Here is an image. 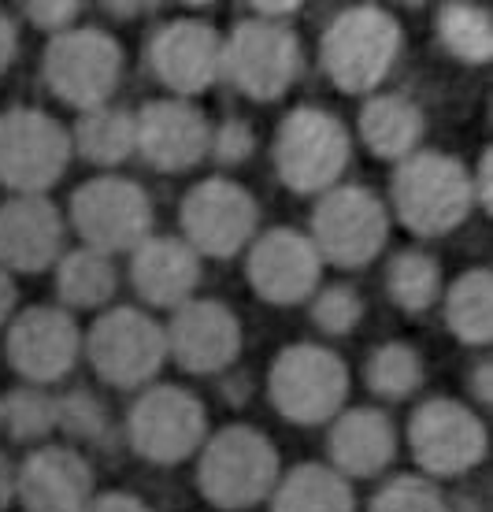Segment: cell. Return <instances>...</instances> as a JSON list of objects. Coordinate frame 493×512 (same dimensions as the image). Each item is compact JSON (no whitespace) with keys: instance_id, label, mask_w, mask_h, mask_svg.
I'll use <instances>...</instances> for the list:
<instances>
[{"instance_id":"1","label":"cell","mask_w":493,"mask_h":512,"mask_svg":"<svg viewBox=\"0 0 493 512\" xmlns=\"http://www.w3.org/2000/svg\"><path fill=\"white\" fill-rule=\"evenodd\" d=\"M393 212L419 238L456 231L475 205L471 171L456 156L412 153L393 171Z\"/></svg>"},{"instance_id":"2","label":"cell","mask_w":493,"mask_h":512,"mask_svg":"<svg viewBox=\"0 0 493 512\" xmlns=\"http://www.w3.org/2000/svg\"><path fill=\"white\" fill-rule=\"evenodd\" d=\"M401 52V23L379 4L342 8L319 41V60L342 93H371Z\"/></svg>"},{"instance_id":"3","label":"cell","mask_w":493,"mask_h":512,"mask_svg":"<svg viewBox=\"0 0 493 512\" xmlns=\"http://www.w3.org/2000/svg\"><path fill=\"white\" fill-rule=\"evenodd\" d=\"M197 483L204 498L219 509H249L279 483V449L256 427H223L204 442Z\"/></svg>"},{"instance_id":"4","label":"cell","mask_w":493,"mask_h":512,"mask_svg":"<svg viewBox=\"0 0 493 512\" xmlns=\"http://www.w3.org/2000/svg\"><path fill=\"white\" fill-rule=\"evenodd\" d=\"M353 138L338 116L316 104H297L286 112L271 145L275 171L293 193H327L338 186L342 171L349 167Z\"/></svg>"},{"instance_id":"5","label":"cell","mask_w":493,"mask_h":512,"mask_svg":"<svg viewBox=\"0 0 493 512\" xmlns=\"http://www.w3.org/2000/svg\"><path fill=\"white\" fill-rule=\"evenodd\" d=\"M123 78V45L97 26H71L45 45V82L64 104L93 112L112 101Z\"/></svg>"},{"instance_id":"6","label":"cell","mask_w":493,"mask_h":512,"mask_svg":"<svg viewBox=\"0 0 493 512\" xmlns=\"http://www.w3.org/2000/svg\"><path fill=\"white\" fill-rule=\"evenodd\" d=\"M223 75L249 101H279L301 78V38L275 19H241L223 38Z\"/></svg>"},{"instance_id":"7","label":"cell","mask_w":493,"mask_h":512,"mask_svg":"<svg viewBox=\"0 0 493 512\" xmlns=\"http://www.w3.org/2000/svg\"><path fill=\"white\" fill-rule=\"evenodd\" d=\"M349 394V372L338 353L316 342L286 346L271 364L267 397L293 423H327Z\"/></svg>"},{"instance_id":"8","label":"cell","mask_w":493,"mask_h":512,"mask_svg":"<svg viewBox=\"0 0 493 512\" xmlns=\"http://www.w3.org/2000/svg\"><path fill=\"white\" fill-rule=\"evenodd\" d=\"M390 238V212L367 186H330L312 216V245L334 268H364Z\"/></svg>"},{"instance_id":"9","label":"cell","mask_w":493,"mask_h":512,"mask_svg":"<svg viewBox=\"0 0 493 512\" xmlns=\"http://www.w3.org/2000/svg\"><path fill=\"white\" fill-rule=\"evenodd\" d=\"M71 134L41 108L0 112V182L15 193H45L71 164Z\"/></svg>"},{"instance_id":"10","label":"cell","mask_w":493,"mask_h":512,"mask_svg":"<svg viewBox=\"0 0 493 512\" xmlns=\"http://www.w3.org/2000/svg\"><path fill=\"white\" fill-rule=\"evenodd\" d=\"M71 223L86 249L112 256L134 253L152 231V201L138 182L101 175L71 197Z\"/></svg>"},{"instance_id":"11","label":"cell","mask_w":493,"mask_h":512,"mask_svg":"<svg viewBox=\"0 0 493 512\" xmlns=\"http://www.w3.org/2000/svg\"><path fill=\"white\" fill-rule=\"evenodd\" d=\"M86 357L108 386H145L167 360V334L141 308H108L86 338Z\"/></svg>"},{"instance_id":"12","label":"cell","mask_w":493,"mask_h":512,"mask_svg":"<svg viewBox=\"0 0 493 512\" xmlns=\"http://www.w3.org/2000/svg\"><path fill=\"white\" fill-rule=\"evenodd\" d=\"M182 242L197 256L227 260L238 249L253 242L256 234V208L253 193L230 179H204L182 197Z\"/></svg>"},{"instance_id":"13","label":"cell","mask_w":493,"mask_h":512,"mask_svg":"<svg viewBox=\"0 0 493 512\" xmlns=\"http://www.w3.org/2000/svg\"><path fill=\"white\" fill-rule=\"evenodd\" d=\"M130 446L152 464H178L204 446L208 412L182 386H156L138 397L127 420Z\"/></svg>"},{"instance_id":"14","label":"cell","mask_w":493,"mask_h":512,"mask_svg":"<svg viewBox=\"0 0 493 512\" xmlns=\"http://www.w3.org/2000/svg\"><path fill=\"white\" fill-rule=\"evenodd\" d=\"M145 60L167 90L190 101L223 75V34L208 19H175L152 34Z\"/></svg>"},{"instance_id":"15","label":"cell","mask_w":493,"mask_h":512,"mask_svg":"<svg viewBox=\"0 0 493 512\" xmlns=\"http://www.w3.org/2000/svg\"><path fill=\"white\" fill-rule=\"evenodd\" d=\"M408 442L430 475H464L486 457V427L460 401H423L412 412Z\"/></svg>"},{"instance_id":"16","label":"cell","mask_w":493,"mask_h":512,"mask_svg":"<svg viewBox=\"0 0 493 512\" xmlns=\"http://www.w3.org/2000/svg\"><path fill=\"white\" fill-rule=\"evenodd\" d=\"M134 127H138V153L145 156V164L164 171V175L190 171L212 149L208 116L193 101H182V97L141 104L134 112Z\"/></svg>"},{"instance_id":"17","label":"cell","mask_w":493,"mask_h":512,"mask_svg":"<svg viewBox=\"0 0 493 512\" xmlns=\"http://www.w3.org/2000/svg\"><path fill=\"white\" fill-rule=\"evenodd\" d=\"M82 353V331L67 308L34 305L8 327V360L30 383H56L75 368Z\"/></svg>"},{"instance_id":"18","label":"cell","mask_w":493,"mask_h":512,"mask_svg":"<svg viewBox=\"0 0 493 512\" xmlns=\"http://www.w3.org/2000/svg\"><path fill=\"white\" fill-rule=\"evenodd\" d=\"M167 357H175L186 372L212 375L230 368L241 353V323L223 301L197 297L175 308L167 327Z\"/></svg>"},{"instance_id":"19","label":"cell","mask_w":493,"mask_h":512,"mask_svg":"<svg viewBox=\"0 0 493 512\" xmlns=\"http://www.w3.org/2000/svg\"><path fill=\"white\" fill-rule=\"evenodd\" d=\"M323 256L312 238L290 227L260 234L249 253V282L271 305H297L319 286Z\"/></svg>"},{"instance_id":"20","label":"cell","mask_w":493,"mask_h":512,"mask_svg":"<svg viewBox=\"0 0 493 512\" xmlns=\"http://www.w3.org/2000/svg\"><path fill=\"white\" fill-rule=\"evenodd\" d=\"M64 219L45 193H15L0 205V268L41 271L60 260Z\"/></svg>"},{"instance_id":"21","label":"cell","mask_w":493,"mask_h":512,"mask_svg":"<svg viewBox=\"0 0 493 512\" xmlns=\"http://www.w3.org/2000/svg\"><path fill=\"white\" fill-rule=\"evenodd\" d=\"M15 498L26 512H86L93 501V468L75 449L45 446L15 472Z\"/></svg>"},{"instance_id":"22","label":"cell","mask_w":493,"mask_h":512,"mask_svg":"<svg viewBox=\"0 0 493 512\" xmlns=\"http://www.w3.org/2000/svg\"><path fill=\"white\" fill-rule=\"evenodd\" d=\"M130 275H134L141 301H149L156 308H178L190 301V294L201 282V256L171 234L145 238L134 249Z\"/></svg>"},{"instance_id":"23","label":"cell","mask_w":493,"mask_h":512,"mask_svg":"<svg viewBox=\"0 0 493 512\" xmlns=\"http://www.w3.org/2000/svg\"><path fill=\"white\" fill-rule=\"evenodd\" d=\"M327 449L338 472L375 475L393 461L397 435L379 409H349L330 427Z\"/></svg>"},{"instance_id":"24","label":"cell","mask_w":493,"mask_h":512,"mask_svg":"<svg viewBox=\"0 0 493 512\" xmlns=\"http://www.w3.org/2000/svg\"><path fill=\"white\" fill-rule=\"evenodd\" d=\"M423 138V112L405 93H379L360 108V141L379 160L401 164Z\"/></svg>"},{"instance_id":"25","label":"cell","mask_w":493,"mask_h":512,"mask_svg":"<svg viewBox=\"0 0 493 512\" xmlns=\"http://www.w3.org/2000/svg\"><path fill=\"white\" fill-rule=\"evenodd\" d=\"M353 487L327 464H301L271 490V512H353Z\"/></svg>"},{"instance_id":"26","label":"cell","mask_w":493,"mask_h":512,"mask_svg":"<svg viewBox=\"0 0 493 512\" xmlns=\"http://www.w3.org/2000/svg\"><path fill=\"white\" fill-rule=\"evenodd\" d=\"M71 145L86 156L89 164L115 167L130 160V153H138V127H134L130 112L104 104V108L82 112V119L75 123V134H71Z\"/></svg>"},{"instance_id":"27","label":"cell","mask_w":493,"mask_h":512,"mask_svg":"<svg viewBox=\"0 0 493 512\" xmlns=\"http://www.w3.org/2000/svg\"><path fill=\"white\" fill-rule=\"evenodd\" d=\"M56 294L67 308H101L115 294L112 256L97 249H71L56 264Z\"/></svg>"},{"instance_id":"28","label":"cell","mask_w":493,"mask_h":512,"mask_svg":"<svg viewBox=\"0 0 493 512\" xmlns=\"http://www.w3.org/2000/svg\"><path fill=\"white\" fill-rule=\"evenodd\" d=\"M493 282L490 271H464L445 294V320L464 346H486L493 334Z\"/></svg>"},{"instance_id":"29","label":"cell","mask_w":493,"mask_h":512,"mask_svg":"<svg viewBox=\"0 0 493 512\" xmlns=\"http://www.w3.org/2000/svg\"><path fill=\"white\" fill-rule=\"evenodd\" d=\"M438 34L453 56L468 64H490L493 56V19L475 4H445L438 12Z\"/></svg>"},{"instance_id":"30","label":"cell","mask_w":493,"mask_h":512,"mask_svg":"<svg viewBox=\"0 0 493 512\" xmlns=\"http://www.w3.org/2000/svg\"><path fill=\"white\" fill-rule=\"evenodd\" d=\"M386 290H390V297L401 308L423 312V308H430L438 301V294H442L438 264L427 253H419V249L397 253L390 264V275H386Z\"/></svg>"},{"instance_id":"31","label":"cell","mask_w":493,"mask_h":512,"mask_svg":"<svg viewBox=\"0 0 493 512\" xmlns=\"http://www.w3.org/2000/svg\"><path fill=\"white\" fill-rule=\"evenodd\" d=\"M367 386L382 397H393V401L416 394L423 386V357L405 342H390V346L375 349L367 360Z\"/></svg>"},{"instance_id":"32","label":"cell","mask_w":493,"mask_h":512,"mask_svg":"<svg viewBox=\"0 0 493 512\" xmlns=\"http://www.w3.org/2000/svg\"><path fill=\"white\" fill-rule=\"evenodd\" d=\"M0 416L15 442H38L56 431V397L45 390H12L0 397Z\"/></svg>"},{"instance_id":"33","label":"cell","mask_w":493,"mask_h":512,"mask_svg":"<svg viewBox=\"0 0 493 512\" xmlns=\"http://www.w3.org/2000/svg\"><path fill=\"white\" fill-rule=\"evenodd\" d=\"M371 512H445L442 490L427 483V479H416V475H401L375 494L371 501Z\"/></svg>"},{"instance_id":"34","label":"cell","mask_w":493,"mask_h":512,"mask_svg":"<svg viewBox=\"0 0 493 512\" xmlns=\"http://www.w3.org/2000/svg\"><path fill=\"white\" fill-rule=\"evenodd\" d=\"M56 427L71 438H101L108 416L97 397H89L86 390H71V394L56 397Z\"/></svg>"},{"instance_id":"35","label":"cell","mask_w":493,"mask_h":512,"mask_svg":"<svg viewBox=\"0 0 493 512\" xmlns=\"http://www.w3.org/2000/svg\"><path fill=\"white\" fill-rule=\"evenodd\" d=\"M360 316H364V301L349 286H327L312 305V320L327 334H349L360 323Z\"/></svg>"},{"instance_id":"36","label":"cell","mask_w":493,"mask_h":512,"mask_svg":"<svg viewBox=\"0 0 493 512\" xmlns=\"http://www.w3.org/2000/svg\"><path fill=\"white\" fill-rule=\"evenodd\" d=\"M253 149H256V134L245 119H227V123L212 127V149L208 153L219 164H241V160L253 156Z\"/></svg>"},{"instance_id":"37","label":"cell","mask_w":493,"mask_h":512,"mask_svg":"<svg viewBox=\"0 0 493 512\" xmlns=\"http://www.w3.org/2000/svg\"><path fill=\"white\" fill-rule=\"evenodd\" d=\"M26 19L38 26V30H45V34H64V30H71V23L78 19V12H82V4H75V0H34V4H23Z\"/></svg>"},{"instance_id":"38","label":"cell","mask_w":493,"mask_h":512,"mask_svg":"<svg viewBox=\"0 0 493 512\" xmlns=\"http://www.w3.org/2000/svg\"><path fill=\"white\" fill-rule=\"evenodd\" d=\"M86 512H152V509L141 498H134V494H119V490H112V494H101V498L89 501Z\"/></svg>"},{"instance_id":"39","label":"cell","mask_w":493,"mask_h":512,"mask_svg":"<svg viewBox=\"0 0 493 512\" xmlns=\"http://www.w3.org/2000/svg\"><path fill=\"white\" fill-rule=\"evenodd\" d=\"M490 171H493V153L490 149H486V153H482V160H479V175H471V190H475V201H479L482 208H486V212H490L493 208V201H490Z\"/></svg>"},{"instance_id":"40","label":"cell","mask_w":493,"mask_h":512,"mask_svg":"<svg viewBox=\"0 0 493 512\" xmlns=\"http://www.w3.org/2000/svg\"><path fill=\"white\" fill-rule=\"evenodd\" d=\"M15 49H19V38H15V23L0 12V75L8 71V64L15 60Z\"/></svg>"},{"instance_id":"41","label":"cell","mask_w":493,"mask_h":512,"mask_svg":"<svg viewBox=\"0 0 493 512\" xmlns=\"http://www.w3.org/2000/svg\"><path fill=\"white\" fill-rule=\"evenodd\" d=\"M15 498V468L8 464V457L0 453V512L12 505Z\"/></svg>"},{"instance_id":"42","label":"cell","mask_w":493,"mask_h":512,"mask_svg":"<svg viewBox=\"0 0 493 512\" xmlns=\"http://www.w3.org/2000/svg\"><path fill=\"white\" fill-rule=\"evenodd\" d=\"M12 312H15V282L8 271L0 268V323H8Z\"/></svg>"},{"instance_id":"43","label":"cell","mask_w":493,"mask_h":512,"mask_svg":"<svg viewBox=\"0 0 493 512\" xmlns=\"http://www.w3.org/2000/svg\"><path fill=\"white\" fill-rule=\"evenodd\" d=\"M479 397L482 401H490V364H482L479 368Z\"/></svg>"},{"instance_id":"44","label":"cell","mask_w":493,"mask_h":512,"mask_svg":"<svg viewBox=\"0 0 493 512\" xmlns=\"http://www.w3.org/2000/svg\"><path fill=\"white\" fill-rule=\"evenodd\" d=\"M108 8H112V15H134L141 4H108Z\"/></svg>"},{"instance_id":"45","label":"cell","mask_w":493,"mask_h":512,"mask_svg":"<svg viewBox=\"0 0 493 512\" xmlns=\"http://www.w3.org/2000/svg\"><path fill=\"white\" fill-rule=\"evenodd\" d=\"M0 423H4V416H0Z\"/></svg>"}]
</instances>
